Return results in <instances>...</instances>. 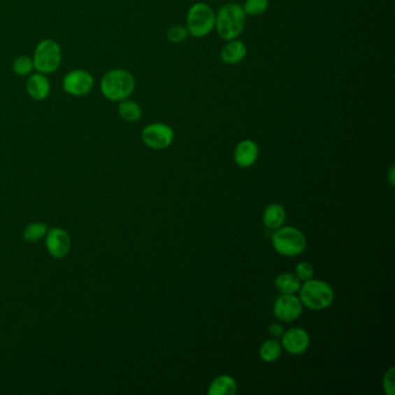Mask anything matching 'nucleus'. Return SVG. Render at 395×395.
<instances>
[{"instance_id": "nucleus-7", "label": "nucleus", "mask_w": 395, "mask_h": 395, "mask_svg": "<svg viewBox=\"0 0 395 395\" xmlns=\"http://www.w3.org/2000/svg\"><path fill=\"white\" fill-rule=\"evenodd\" d=\"M142 141L150 149H167L174 141V130L166 123L155 122L143 129Z\"/></svg>"}, {"instance_id": "nucleus-8", "label": "nucleus", "mask_w": 395, "mask_h": 395, "mask_svg": "<svg viewBox=\"0 0 395 395\" xmlns=\"http://www.w3.org/2000/svg\"><path fill=\"white\" fill-rule=\"evenodd\" d=\"M94 79L89 72L85 70H73L63 79V88L72 96H84L92 91Z\"/></svg>"}, {"instance_id": "nucleus-5", "label": "nucleus", "mask_w": 395, "mask_h": 395, "mask_svg": "<svg viewBox=\"0 0 395 395\" xmlns=\"http://www.w3.org/2000/svg\"><path fill=\"white\" fill-rule=\"evenodd\" d=\"M271 243L274 250L280 255L297 257L306 248V238L298 229L280 227L271 236Z\"/></svg>"}, {"instance_id": "nucleus-25", "label": "nucleus", "mask_w": 395, "mask_h": 395, "mask_svg": "<svg viewBox=\"0 0 395 395\" xmlns=\"http://www.w3.org/2000/svg\"><path fill=\"white\" fill-rule=\"evenodd\" d=\"M382 387L386 394H394V368H391L389 371H386L384 379H382Z\"/></svg>"}, {"instance_id": "nucleus-19", "label": "nucleus", "mask_w": 395, "mask_h": 395, "mask_svg": "<svg viewBox=\"0 0 395 395\" xmlns=\"http://www.w3.org/2000/svg\"><path fill=\"white\" fill-rule=\"evenodd\" d=\"M280 354H282V345L275 338L264 341L260 347L261 359L267 363L276 361L280 358Z\"/></svg>"}, {"instance_id": "nucleus-22", "label": "nucleus", "mask_w": 395, "mask_h": 395, "mask_svg": "<svg viewBox=\"0 0 395 395\" xmlns=\"http://www.w3.org/2000/svg\"><path fill=\"white\" fill-rule=\"evenodd\" d=\"M14 73L17 76H28L34 70V62L28 56H19L13 62Z\"/></svg>"}, {"instance_id": "nucleus-21", "label": "nucleus", "mask_w": 395, "mask_h": 395, "mask_svg": "<svg viewBox=\"0 0 395 395\" xmlns=\"http://www.w3.org/2000/svg\"><path fill=\"white\" fill-rule=\"evenodd\" d=\"M241 6L246 15L257 17L267 12L269 8V0H245Z\"/></svg>"}, {"instance_id": "nucleus-18", "label": "nucleus", "mask_w": 395, "mask_h": 395, "mask_svg": "<svg viewBox=\"0 0 395 395\" xmlns=\"http://www.w3.org/2000/svg\"><path fill=\"white\" fill-rule=\"evenodd\" d=\"M117 110H119V115L121 116V119L124 120L125 122H129V123H135V122L142 119V107L137 102L129 100V99L120 101Z\"/></svg>"}, {"instance_id": "nucleus-4", "label": "nucleus", "mask_w": 395, "mask_h": 395, "mask_svg": "<svg viewBox=\"0 0 395 395\" xmlns=\"http://www.w3.org/2000/svg\"><path fill=\"white\" fill-rule=\"evenodd\" d=\"M216 12L206 3H195L187 12L186 27L193 38H206L215 31Z\"/></svg>"}, {"instance_id": "nucleus-3", "label": "nucleus", "mask_w": 395, "mask_h": 395, "mask_svg": "<svg viewBox=\"0 0 395 395\" xmlns=\"http://www.w3.org/2000/svg\"><path fill=\"white\" fill-rule=\"evenodd\" d=\"M298 292V298L301 299V304L313 311H321L329 308L334 301V291L324 280L313 278L306 280L301 285Z\"/></svg>"}, {"instance_id": "nucleus-24", "label": "nucleus", "mask_w": 395, "mask_h": 395, "mask_svg": "<svg viewBox=\"0 0 395 395\" xmlns=\"http://www.w3.org/2000/svg\"><path fill=\"white\" fill-rule=\"evenodd\" d=\"M313 268L308 262H301L297 264L296 267V276L301 280V282H306V280H311L313 277Z\"/></svg>"}, {"instance_id": "nucleus-26", "label": "nucleus", "mask_w": 395, "mask_h": 395, "mask_svg": "<svg viewBox=\"0 0 395 395\" xmlns=\"http://www.w3.org/2000/svg\"><path fill=\"white\" fill-rule=\"evenodd\" d=\"M269 333H271V336H274V338H280V336H282L284 333L283 326L280 324H271V327H269Z\"/></svg>"}, {"instance_id": "nucleus-10", "label": "nucleus", "mask_w": 395, "mask_h": 395, "mask_svg": "<svg viewBox=\"0 0 395 395\" xmlns=\"http://www.w3.org/2000/svg\"><path fill=\"white\" fill-rule=\"evenodd\" d=\"M303 304L294 294H280L274 304V315L283 322H292L301 317Z\"/></svg>"}, {"instance_id": "nucleus-1", "label": "nucleus", "mask_w": 395, "mask_h": 395, "mask_svg": "<svg viewBox=\"0 0 395 395\" xmlns=\"http://www.w3.org/2000/svg\"><path fill=\"white\" fill-rule=\"evenodd\" d=\"M246 13L239 3H227L220 7L216 13L217 34L224 41L234 40L243 34L246 24Z\"/></svg>"}, {"instance_id": "nucleus-15", "label": "nucleus", "mask_w": 395, "mask_h": 395, "mask_svg": "<svg viewBox=\"0 0 395 395\" xmlns=\"http://www.w3.org/2000/svg\"><path fill=\"white\" fill-rule=\"evenodd\" d=\"M285 218H287V213H285L284 206H280L278 203H273L264 210L262 220H264V227L269 230L275 231L283 227Z\"/></svg>"}, {"instance_id": "nucleus-2", "label": "nucleus", "mask_w": 395, "mask_h": 395, "mask_svg": "<svg viewBox=\"0 0 395 395\" xmlns=\"http://www.w3.org/2000/svg\"><path fill=\"white\" fill-rule=\"evenodd\" d=\"M100 88L106 99L110 101L120 102L129 99L135 91V77L127 70H110L102 77Z\"/></svg>"}, {"instance_id": "nucleus-16", "label": "nucleus", "mask_w": 395, "mask_h": 395, "mask_svg": "<svg viewBox=\"0 0 395 395\" xmlns=\"http://www.w3.org/2000/svg\"><path fill=\"white\" fill-rule=\"evenodd\" d=\"M237 392V382L232 377L227 375L217 377L210 384L209 389H208L209 395H234Z\"/></svg>"}, {"instance_id": "nucleus-11", "label": "nucleus", "mask_w": 395, "mask_h": 395, "mask_svg": "<svg viewBox=\"0 0 395 395\" xmlns=\"http://www.w3.org/2000/svg\"><path fill=\"white\" fill-rule=\"evenodd\" d=\"M282 345L291 355H301L308 349L310 335L304 328H290L282 335Z\"/></svg>"}, {"instance_id": "nucleus-20", "label": "nucleus", "mask_w": 395, "mask_h": 395, "mask_svg": "<svg viewBox=\"0 0 395 395\" xmlns=\"http://www.w3.org/2000/svg\"><path fill=\"white\" fill-rule=\"evenodd\" d=\"M48 232V227L44 223H31L24 227V239L27 243H38L45 237Z\"/></svg>"}, {"instance_id": "nucleus-12", "label": "nucleus", "mask_w": 395, "mask_h": 395, "mask_svg": "<svg viewBox=\"0 0 395 395\" xmlns=\"http://www.w3.org/2000/svg\"><path fill=\"white\" fill-rule=\"evenodd\" d=\"M259 153H260V150H259L257 143L252 139H243L234 149V162L239 167L248 168L257 162Z\"/></svg>"}, {"instance_id": "nucleus-23", "label": "nucleus", "mask_w": 395, "mask_h": 395, "mask_svg": "<svg viewBox=\"0 0 395 395\" xmlns=\"http://www.w3.org/2000/svg\"><path fill=\"white\" fill-rule=\"evenodd\" d=\"M188 36H189L188 29H187L186 26H182V24L172 26L167 31V38L172 43H182L188 38Z\"/></svg>"}, {"instance_id": "nucleus-14", "label": "nucleus", "mask_w": 395, "mask_h": 395, "mask_svg": "<svg viewBox=\"0 0 395 395\" xmlns=\"http://www.w3.org/2000/svg\"><path fill=\"white\" fill-rule=\"evenodd\" d=\"M27 93L31 98L38 101H42L50 94V81L43 73H35L31 75L27 80Z\"/></svg>"}, {"instance_id": "nucleus-27", "label": "nucleus", "mask_w": 395, "mask_h": 395, "mask_svg": "<svg viewBox=\"0 0 395 395\" xmlns=\"http://www.w3.org/2000/svg\"><path fill=\"white\" fill-rule=\"evenodd\" d=\"M389 183L394 186L395 185V167L394 166H391V168L389 171Z\"/></svg>"}, {"instance_id": "nucleus-13", "label": "nucleus", "mask_w": 395, "mask_h": 395, "mask_svg": "<svg viewBox=\"0 0 395 395\" xmlns=\"http://www.w3.org/2000/svg\"><path fill=\"white\" fill-rule=\"evenodd\" d=\"M247 47L243 41L234 38V40L227 41V43L224 45L220 51V58L222 61L227 65L239 64L246 58Z\"/></svg>"}, {"instance_id": "nucleus-9", "label": "nucleus", "mask_w": 395, "mask_h": 395, "mask_svg": "<svg viewBox=\"0 0 395 395\" xmlns=\"http://www.w3.org/2000/svg\"><path fill=\"white\" fill-rule=\"evenodd\" d=\"M45 247L55 259H64L71 250V238L61 227H52L45 234Z\"/></svg>"}, {"instance_id": "nucleus-6", "label": "nucleus", "mask_w": 395, "mask_h": 395, "mask_svg": "<svg viewBox=\"0 0 395 395\" xmlns=\"http://www.w3.org/2000/svg\"><path fill=\"white\" fill-rule=\"evenodd\" d=\"M34 69L43 75H49L56 71L62 63V49L56 41H41L35 49Z\"/></svg>"}, {"instance_id": "nucleus-17", "label": "nucleus", "mask_w": 395, "mask_h": 395, "mask_svg": "<svg viewBox=\"0 0 395 395\" xmlns=\"http://www.w3.org/2000/svg\"><path fill=\"white\" fill-rule=\"evenodd\" d=\"M274 284L280 294H294L301 289V282L296 275L283 273L276 277Z\"/></svg>"}]
</instances>
